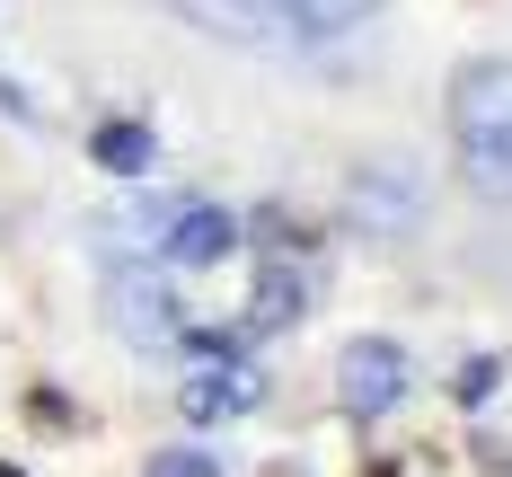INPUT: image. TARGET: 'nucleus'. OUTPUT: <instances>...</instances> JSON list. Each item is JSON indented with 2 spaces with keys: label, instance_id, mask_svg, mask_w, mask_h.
Returning <instances> with one entry per match:
<instances>
[{
  "label": "nucleus",
  "instance_id": "obj_8",
  "mask_svg": "<svg viewBox=\"0 0 512 477\" xmlns=\"http://www.w3.org/2000/svg\"><path fill=\"white\" fill-rule=\"evenodd\" d=\"M415 212H424V195H415L407 159H398V168L380 159V168H362V177H354V221H362V230H398V221H415Z\"/></svg>",
  "mask_w": 512,
  "mask_h": 477
},
{
  "label": "nucleus",
  "instance_id": "obj_13",
  "mask_svg": "<svg viewBox=\"0 0 512 477\" xmlns=\"http://www.w3.org/2000/svg\"><path fill=\"white\" fill-rule=\"evenodd\" d=\"M0 477H18V469H9V460H0Z\"/></svg>",
  "mask_w": 512,
  "mask_h": 477
},
{
  "label": "nucleus",
  "instance_id": "obj_11",
  "mask_svg": "<svg viewBox=\"0 0 512 477\" xmlns=\"http://www.w3.org/2000/svg\"><path fill=\"white\" fill-rule=\"evenodd\" d=\"M142 477H221V460H212V451H195V442H177V451H159Z\"/></svg>",
  "mask_w": 512,
  "mask_h": 477
},
{
  "label": "nucleus",
  "instance_id": "obj_1",
  "mask_svg": "<svg viewBox=\"0 0 512 477\" xmlns=\"http://www.w3.org/2000/svg\"><path fill=\"white\" fill-rule=\"evenodd\" d=\"M451 142H460L468 186L512 195V53H486L451 80Z\"/></svg>",
  "mask_w": 512,
  "mask_h": 477
},
{
  "label": "nucleus",
  "instance_id": "obj_2",
  "mask_svg": "<svg viewBox=\"0 0 512 477\" xmlns=\"http://www.w3.org/2000/svg\"><path fill=\"white\" fill-rule=\"evenodd\" d=\"M133 230L151 239V265H168V274H212V265L239 257V221L221 204H186V195L133 212Z\"/></svg>",
  "mask_w": 512,
  "mask_h": 477
},
{
  "label": "nucleus",
  "instance_id": "obj_3",
  "mask_svg": "<svg viewBox=\"0 0 512 477\" xmlns=\"http://www.w3.org/2000/svg\"><path fill=\"white\" fill-rule=\"evenodd\" d=\"M106 310H115V336L142 345V354H168L186 336V310L168 292V265H115L106 274Z\"/></svg>",
  "mask_w": 512,
  "mask_h": 477
},
{
  "label": "nucleus",
  "instance_id": "obj_5",
  "mask_svg": "<svg viewBox=\"0 0 512 477\" xmlns=\"http://www.w3.org/2000/svg\"><path fill=\"white\" fill-rule=\"evenodd\" d=\"M177 407H186V424L256 416V407H265V371H256L248 354H212V363H186V380H177Z\"/></svg>",
  "mask_w": 512,
  "mask_h": 477
},
{
  "label": "nucleus",
  "instance_id": "obj_7",
  "mask_svg": "<svg viewBox=\"0 0 512 477\" xmlns=\"http://www.w3.org/2000/svg\"><path fill=\"white\" fill-rule=\"evenodd\" d=\"M177 9L204 18L221 45H248V53H283V45H292V27H283L265 0H177Z\"/></svg>",
  "mask_w": 512,
  "mask_h": 477
},
{
  "label": "nucleus",
  "instance_id": "obj_9",
  "mask_svg": "<svg viewBox=\"0 0 512 477\" xmlns=\"http://www.w3.org/2000/svg\"><path fill=\"white\" fill-rule=\"evenodd\" d=\"M89 159H98L106 177H151L159 168V133L142 115H106L98 133H89Z\"/></svg>",
  "mask_w": 512,
  "mask_h": 477
},
{
  "label": "nucleus",
  "instance_id": "obj_10",
  "mask_svg": "<svg viewBox=\"0 0 512 477\" xmlns=\"http://www.w3.org/2000/svg\"><path fill=\"white\" fill-rule=\"evenodd\" d=\"M371 9H380V0H283V27H292V36H318V45H327V36H354Z\"/></svg>",
  "mask_w": 512,
  "mask_h": 477
},
{
  "label": "nucleus",
  "instance_id": "obj_6",
  "mask_svg": "<svg viewBox=\"0 0 512 477\" xmlns=\"http://www.w3.org/2000/svg\"><path fill=\"white\" fill-rule=\"evenodd\" d=\"M301 310H309L301 257H265L248 283V310H239V336H283V327H301Z\"/></svg>",
  "mask_w": 512,
  "mask_h": 477
},
{
  "label": "nucleus",
  "instance_id": "obj_4",
  "mask_svg": "<svg viewBox=\"0 0 512 477\" xmlns=\"http://www.w3.org/2000/svg\"><path fill=\"white\" fill-rule=\"evenodd\" d=\"M336 398H345L354 424H380L407 398V354H398L389 336H354V345L336 354Z\"/></svg>",
  "mask_w": 512,
  "mask_h": 477
},
{
  "label": "nucleus",
  "instance_id": "obj_12",
  "mask_svg": "<svg viewBox=\"0 0 512 477\" xmlns=\"http://www.w3.org/2000/svg\"><path fill=\"white\" fill-rule=\"evenodd\" d=\"M451 398H460V407H486V398H495V363H486V354H477V363H460Z\"/></svg>",
  "mask_w": 512,
  "mask_h": 477
}]
</instances>
